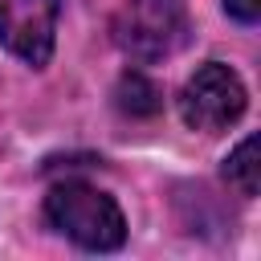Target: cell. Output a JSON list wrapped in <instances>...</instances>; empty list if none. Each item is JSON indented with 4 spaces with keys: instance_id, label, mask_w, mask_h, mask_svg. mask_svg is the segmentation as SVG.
<instances>
[{
    "instance_id": "1",
    "label": "cell",
    "mask_w": 261,
    "mask_h": 261,
    "mask_svg": "<svg viewBox=\"0 0 261 261\" xmlns=\"http://www.w3.org/2000/svg\"><path fill=\"white\" fill-rule=\"evenodd\" d=\"M45 220L61 237H69L73 245H82L90 253H110L126 241V220H122L118 204L82 179H65V184L49 188Z\"/></svg>"
},
{
    "instance_id": "2",
    "label": "cell",
    "mask_w": 261,
    "mask_h": 261,
    "mask_svg": "<svg viewBox=\"0 0 261 261\" xmlns=\"http://www.w3.org/2000/svg\"><path fill=\"white\" fill-rule=\"evenodd\" d=\"M110 37L139 65L175 57L192 37L188 0H122L110 20Z\"/></svg>"
},
{
    "instance_id": "3",
    "label": "cell",
    "mask_w": 261,
    "mask_h": 261,
    "mask_svg": "<svg viewBox=\"0 0 261 261\" xmlns=\"http://www.w3.org/2000/svg\"><path fill=\"white\" fill-rule=\"evenodd\" d=\"M249 106V94H245V82L237 77V69L220 65V61H208L200 65L184 90H179V114L192 130H204V135H216L224 126H232Z\"/></svg>"
},
{
    "instance_id": "4",
    "label": "cell",
    "mask_w": 261,
    "mask_h": 261,
    "mask_svg": "<svg viewBox=\"0 0 261 261\" xmlns=\"http://www.w3.org/2000/svg\"><path fill=\"white\" fill-rule=\"evenodd\" d=\"M61 0H0V45L29 65L53 57Z\"/></svg>"
},
{
    "instance_id": "5",
    "label": "cell",
    "mask_w": 261,
    "mask_h": 261,
    "mask_svg": "<svg viewBox=\"0 0 261 261\" xmlns=\"http://www.w3.org/2000/svg\"><path fill=\"white\" fill-rule=\"evenodd\" d=\"M114 106L130 118H155L163 110V94L151 77H143L139 69H126L114 86Z\"/></svg>"
},
{
    "instance_id": "6",
    "label": "cell",
    "mask_w": 261,
    "mask_h": 261,
    "mask_svg": "<svg viewBox=\"0 0 261 261\" xmlns=\"http://www.w3.org/2000/svg\"><path fill=\"white\" fill-rule=\"evenodd\" d=\"M224 179H228L241 196H257V188H261V143H257V135H249V139L224 159Z\"/></svg>"
},
{
    "instance_id": "7",
    "label": "cell",
    "mask_w": 261,
    "mask_h": 261,
    "mask_svg": "<svg viewBox=\"0 0 261 261\" xmlns=\"http://www.w3.org/2000/svg\"><path fill=\"white\" fill-rule=\"evenodd\" d=\"M224 12L241 24H257L261 20V0H224Z\"/></svg>"
}]
</instances>
